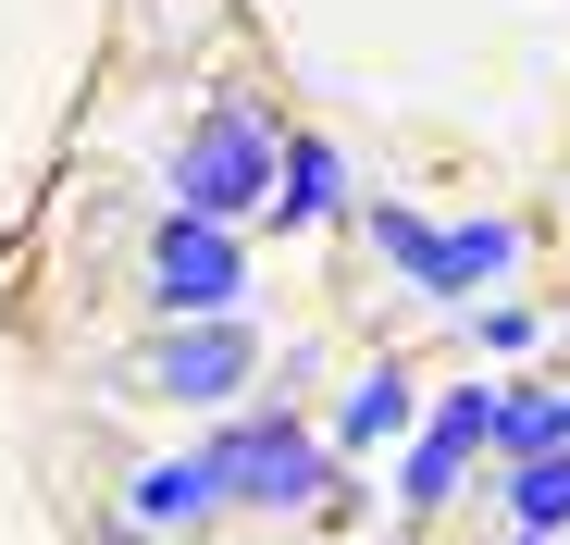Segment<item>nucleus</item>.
Returning <instances> with one entry per match:
<instances>
[{
  "label": "nucleus",
  "instance_id": "3",
  "mask_svg": "<svg viewBox=\"0 0 570 545\" xmlns=\"http://www.w3.org/2000/svg\"><path fill=\"white\" fill-rule=\"evenodd\" d=\"M372 236H385V260L422 298H471V286H509L521 272V224H422L410 199H372Z\"/></svg>",
  "mask_w": 570,
  "mask_h": 545
},
{
  "label": "nucleus",
  "instance_id": "6",
  "mask_svg": "<svg viewBox=\"0 0 570 545\" xmlns=\"http://www.w3.org/2000/svg\"><path fill=\"white\" fill-rule=\"evenodd\" d=\"M484 434H497V385H446L434 422H422V446H410V508H446V484L471 472Z\"/></svg>",
  "mask_w": 570,
  "mask_h": 545
},
{
  "label": "nucleus",
  "instance_id": "2",
  "mask_svg": "<svg viewBox=\"0 0 570 545\" xmlns=\"http://www.w3.org/2000/svg\"><path fill=\"white\" fill-rule=\"evenodd\" d=\"M212 484H224V508H323V484H335V459H323V434H298L285 409H236L212 446Z\"/></svg>",
  "mask_w": 570,
  "mask_h": 545
},
{
  "label": "nucleus",
  "instance_id": "1",
  "mask_svg": "<svg viewBox=\"0 0 570 545\" xmlns=\"http://www.w3.org/2000/svg\"><path fill=\"white\" fill-rule=\"evenodd\" d=\"M273 174H285L273 112L248 100V87H224V100H212L199 125H186V149H174V211H212V224L273 211Z\"/></svg>",
  "mask_w": 570,
  "mask_h": 545
},
{
  "label": "nucleus",
  "instance_id": "8",
  "mask_svg": "<svg viewBox=\"0 0 570 545\" xmlns=\"http://www.w3.org/2000/svg\"><path fill=\"white\" fill-rule=\"evenodd\" d=\"M422 422V397H410V373H397V359H372V373L335 397V446H347V459H372V446H397Z\"/></svg>",
  "mask_w": 570,
  "mask_h": 545
},
{
  "label": "nucleus",
  "instance_id": "4",
  "mask_svg": "<svg viewBox=\"0 0 570 545\" xmlns=\"http://www.w3.org/2000/svg\"><path fill=\"white\" fill-rule=\"evenodd\" d=\"M149 298H161L174 323L236 310V298H248V248H236V224H212V211H161V224H149Z\"/></svg>",
  "mask_w": 570,
  "mask_h": 545
},
{
  "label": "nucleus",
  "instance_id": "7",
  "mask_svg": "<svg viewBox=\"0 0 570 545\" xmlns=\"http://www.w3.org/2000/svg\"><path fill=\"white\" fill-rule=\"evenodd\" d=\"M125 521H149V533H199V521H224L212 459H149V472L125 484Z\"/></svg>",
  "mask_w": 570,
  "mask_h": 545
},
{
  "label": "nucleus",
  "instance_id": "5",
  "mask_svg": "<svg viewBox=\"0 0 570 545\" xmlns=\"http://www.w3.org/2000/svg\"><path fill=\"white\" fill-rule=\"evenodd\" d=\"M248 373H261V335H248V310L161 323V347H149V385H161L174 409H224V397H248Z\"/></svg>",
  "mask_w": 570,
  "mask_h": 545
},
{
  "label": "nucleus",
  "instance_id": "12",
  "mask_svg": "<svg viewBox=\"0 0 570 545\" xmlns=\"http://www.w3.org/2000/svg\"><path fill=\"white\" fill-rule=\"evenodd\" d=\"M521 545H558V533H521Z\"/></svg>",
  "mask_w": 570,
  "mask_h": 545
},
{
  "label": "nucleus",
  "instance_id": "10",
  "mask_svg": "<svg viewBox=\"0 0 570 545\" xmlns=\"http://www.w3.org/2000/svg\"><path fill=\"white\" fill-rule=\"evenodd\" d=\"M484 446H509V459H546V446H570V397H546V385H509Z\"/></svg>",
  "mask_w": 570,
  "mask_h": 545
},
{
  "label": "nucleus",
  "instance_id": "11",
  "mask_svg": "<svg viewBox=\"0 0 570 545\" xmlns=\"http://www.w3.org/2000/svg\"><path fill=\"white\" fill-rule=\"evenodd\" d=\"M509 521H521V533H570V446L509 459Z\"/></svg>",
  "mask_w": 570,
  "mask_h": 545
},
{
  "label": "nucleus",
  "instance_id": "9",
  "mask_svg": "<svg viewBox=\"0 0 570 545\" xmlns=\"http://www.w3.org/2000/svg\"><path fill=\"white\" fill-rule=\"evenodd\" d=\"M335 211H347V161H335V137H285L273 224H335Z\"/></svg>",
  "mask_w": 570,
  "mask_h": 545
}]
</instances>
